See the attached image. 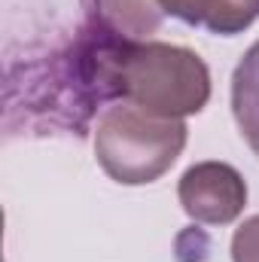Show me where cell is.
I'll list each match as a JSON object with an SVG mask.
<instances>
[{
  "mask_svg": "<svg viewBox=\"0 0 259 262\" xmlns=\"http://www.w3.org/2000/svg\"><path fill=\"white\" fill-rule=\"evenodd\" d=\"M186 122L149 113L131 101L107 107L95 128V156L116 183L140 186L159 180L186 146Z\"/></svg>",
  "mask_w": 259,
  "mask_h": 262,
  "instance_id": "obj_1",
  "label": "cell"
},
{
  "mask_svg": "<svg viewBox=\"0 0 259 262\" xmlns=\"http://www.w3.org/2000/svg\"><path fill=\"white\" fill-rule=\"evenodd\" d=\"M122 101H131L159 116L198 113L210 98V70L183 46L128 43L119 73Z\"/></svg>",
  "mask_w": 259,
  "mask_h": 262,
  "instance_id": "obj_2",
  "label": "cell"
},
{
  "mask_svg": "<svg viewBox=\"0 0 259 262\" xmlns=\"http://www.w3.org/2000/svg\"><path fill=\"white\" fill-rule=\"evenodd\" d=\"M177 198L195 223L226 226L241 216L247 204V183L226 162H198L180 177Z\"/></svg>",
  "mask_w": 259,
  "mask_h": 262,
  "instance_id": "obj_3",
  "label": "cell"
},
{
  "mask_svg": "<svg viewBox=\"0 0 259 262\" xmlns=\"http://www.w3.org/2000/svg\"><path fill=\"white\" fill-rule=\"evenodd\" d=\"M165 15L220 37H235L259 18V0H159Z\"/></svg>",
  "mask_w": 259,
  "mask_h": 262,
  "instance_id": "obj_4",
  "label": "cell"
},
{
  "mask_svg": "<svg viewBox=\"0 0 259 262\" xmlns=\"http://www.w3.org/2000/svg\"><path fill=\"white\" fill-rule=\"evenodd\" d=\"M82 6L89 25L128 43H140L143 37L156 34L165 18L159 0H82Z\"/></svg>",
  "mask_w": 259,
  "mask_h": 262,
  "instance_id": "obj_5",
  "label": "cell"
},
{
  "mask_svg": "<svg viewBox=\"0 0 259 262\" xmlns=\"http://www.w3.org/2000/svg\"><path fill=\"white\" fill-rule=\"evenodd\" d=\"M232 116L247 146L259 156V40L232 73Z\"/></svg>",
  "mask_w": 259,
  "mask_h": 262,
  "instance_id": "obj_6",
  "label": "cell"
},
{
  "mask_svg": "<svg viewBox=\"0 0 259 262\" xmlns=\"http://www.w3.org/2000/svg\"><path fill=\"white\" fill-rule=\"evenodd\" d=\"M232 262H259V213L244 220L232 238Z\"/></svg>",
  "mask_w": 259,
  "mask_h": 262,
  "instance_id": "obj_7",
  "label": "cell"
}]
</instances>
